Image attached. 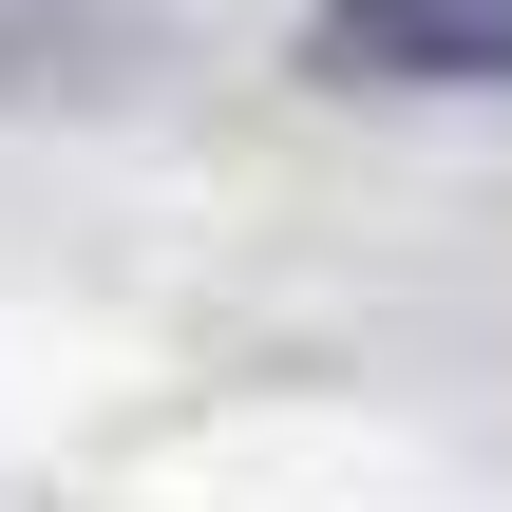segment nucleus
I'll use <instances>...</instances> for the list:
<instances>
[{
	"label": "nucleus",
	"mask_w": 512,
	"mask_h": 512,
	"mask_svg": "<svg viewBox=\"0 0 512 512\" xmlns=\"http://www.w3.org/2000/svg\"><path fill=\"white\" fill-rule=\"evenodd\" d=\"M323 76H380V95H512V0H323Z\"/></svg>",
	"instance_id": "f257e3e1"
},
{
	"label": "nucleus",
	"mask_w": 512,
	"mask_h": 512,
	"mask_svg": "<svg viewBox=\"0 0 512 512\" xmlns=\"http://www.w3.org/2000/svg\"><path fill=\"white\" fill-rule=\"evenodd\" d=\"M0 76H19V38H0Z\"/></svg>",
	"instance_id": "f03ea898"
}]
</instances>
